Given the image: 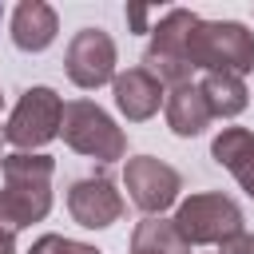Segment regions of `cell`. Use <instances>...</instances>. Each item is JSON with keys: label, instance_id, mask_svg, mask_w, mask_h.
<instances>
[{"label": "cell", "instance_id": "6da1fadb", "mask_svg": "<svg viewBox=\"0 0 254 254\" xmlns=\"http://www.w3.org/2000/svg\"><path fill=\"white\" fill-rule=\"evenodd\" d=\"M0 238H16L24 226L48 218L52 210V175L56 159L44 151H12L0 159Z\"/></svg>", "mask_w": 254, "mask_h": 254}, {"label": "cell", "instance_id": "7a4b0ae2", "mask_svg": "<svg viewBox=\"0 0 254 254\" xmlns=\"http://www.w3.org/2000/svg\"><path fill=\"white\" fill-rule=\"evenodd\" d=\"M187 64L190 71H230L246 75L254 67V32L238 20H194L187 32Z\"/></svg>", "mask_w": 254, "mask_h": 254}, {"label": "cell", "instance_id": "3957f363", "mask_svg": "<svg viewBox=\"0 0 254 254\" xmlns=\"http://www.w3.org/2000/svg\"><path fill=\"white\" fill-rule=\"evenodd\" d=\"M60 135L71 151L99 159V163H115L127 155V135L123 127H115V119L91 103V99H71L64 103V119H60Z\"/></svg>", "mask_w": 254, "mask_h": 254}, {"label": "cell", "instance_id": "277c9868", "mask_svg": "<svg viewBox=\"0 0 254 254\" xmlns=\"http://www.w3.org/2000/svg\"><path fill=\"white\" fill-rule=\"evenodd\" d=\"M171 226L187 246H218L242 230V210L234 198H226L218 190H202V194H190L179 202Z\"/></svg>", "mask_w": 254, "mask_h": 254}, {"label": "cell", "instance_id": "5b68a950", "mask_svg": "<svg viewBox=\"0 0 254 254\" xmlns=\"http://www.w3.org/2000/svg\"><path fill=\"white\" fill-rule=\"evenodd\" d=\"M194 12L190 8H171L155 28H151V44L143 52V71H151L159 83H187L190 75V64H187V32L194 28Z\"/></svg>", "mask_w": 254, "mask_h": 254}, {"label": "cell", "instance_id": "8992f818", "mask_svg": "<svg viewBox=\"0 0 254 254\" xmlns=\"http://www.w3.org/2000/svg\"><path fill=\"white\" fill-rule=\"evenodd\" d=\"M60 119H64V99L52 87L36 83L20 95V103L4 127V143L20 147V151H36L60 135Z\"/></svg>", "mask_w": 254, "mask_h": 254}, {"label": "cell", "instance_id": "52a82bcc", "mask_svg": "<svg viewBox=\"0 0 254 254\" xmlns=\"http://www.w3.org/2000/svg\"><path fill=\"white\" fill-rule=\"evenodd\" d=\"M123 187H127L131 202H135L143 214L155 218V214H163V210L179 198L183 175H179L171 163L155 159V155H135V159H127V167H123Z\"/></svg>", "mask_w": 254, "mask_h": 254}, {"label": "cell", "instance_id": "ba28073f", "mask_svg": "<svg viewBox=\"0 0 254 254\" xmlns=\"http://www.w3.org/2000/svg\"><path fill=\"white\" fill-rule=\"evenodd\" d=\"M67 79L83 91H95L115 79V40L103 28H79L64 56Z\"/></svg>", "mask_w": 254, "mask_h": 254}, {"label": "cell", "instance_id": "9c48e42d", "mask_svg": "<svg viewBox=\"0 0 254 254\" xmlns=\"http://www.w3.org/2000/svg\"><path fill=\"white\" fill-rule=\"evenodd\" d=\"M67 214L83 230H103L123 218V194L107 175H87L67 187Z\"/></svg>", "mask_w": 254, "mask_h": 254}, {"label": "cell", "instance_id": "30bf717a", "mask_svg": "<svg viewBox=\"0 0 254 254\" xmlns=\"http://www.w3.org/2000/svg\"><path fill=\"white\" fill-rule=\"evenodd\" d=\"M111 91H115V107H119V111H123L131 123H143V119H151V115L159 111V103L167 99L163 83H159L151 71H143V67L115 71V79H111Z\"/></svg>", "mask_w": 254, "mask_h": 254}, {"label": "cell", "instance_id": "8fae6325", "mask_svg": "<svg viewBox=\"0 0 254 254\" xmlns=\"http://www.w3.org/2000/svg\"><path fill=\"white\" fill-rule=\"evenodd\" d=\"M56 32H60V16H56L52 4H44V0H20L16 4V12H12V44L20 52L52 48Z\"/></svg>", "mask_w": 254, "mask_h": 254}, {"label": "cell", "instance_id": "7c38bea8", "mask_svg": "<svg viewBox=\"0 0 254 254\" xmlns=\"http://www.w3.org/2000/svg\"><path fill=\"white\" fill-rule=\"evenodd\" d=\"M210 155H214V163H222V167L238 179V187L254 198V131H246V127H222V131L214 135V143H210Z\"/></svg>", "mask_w": 254, "mask_h": 254}, {"label": "cell", "instance_id": "4fadbf2b", "mask_svg": "<svg viewBox=\"0 0 254 254\" xmlns=\"http://www.w3.org/2000/svg\"><path fill=\"white\" fill-rule=\"evenodd\" d=\"M206 123H210V107H206L198 83L171 87V95H167V127L175 135H183V139H194V135L206 131Z\"/></svg>", "mask_w": 254, "mask_h": 254}, {"label": "cell", "instance_id": "5bb4252c", "mask_svg": "<svg viewBox=\"0 0 254 254\" xmlns=\"http://www.w3.org/2000/svg\"><path fill=\"white\" fill-rule=\"evenodd\" d=\"M198 91H202V99L210 107V119L214 115L218 119H234L250 103V91H246L242 75H230V71H206L202 83H198Z\"/></svg>", "mask_w": 254, "mask_h": 254}, {"label": "cell", "instance_id": "9a60e30c", "mask_svg": "<svg viewBox=\"0 0 254 254\" xmlns=\"http://www.w3.org/2000/svg\"><path fill=\"white\" fill-rule=\"evenodd\" d=\"M127 254H190V246L175 234V226L167 218H143L131 234V250Z\"/></svg>", "mask_w": 254, "mask_h": 254}, {"label": "cell", "instance_id": "2e32d148", "mask_svg": "<svg viewBox=\"0 0 254 254\" xmlns=\"http://www.w3.org/2000/svg\"><path fill=\"white\" fill-rule=\"evenodd\" d=\"M28 254H103V250H95L87 242H75V238H64V234H40Z\"/></svg>", "mask_w": 254, "mask_h": 254}, {"label": "cell", "instance_id": "e0dca14e", "mask_svg": "<svg viewBox=\"0 0 254 254\" xmlns=\"http://www.w3.org/2000/svg\"><path fill=\"white\" fill-rule=\"evenodd\" d=\"M218 254H254V234H246V230L230 234L226 242H218Z\"/></svg>", "mask_w": 254, "mask_h": 254}, {"label": "cell", "instance_id": "ac0fdd59", "mask_svg": "<svg viewBox=\"0 0 254 254\" xmlns=\"http://www.w3.org/2000/svg\"><path fill=\"white\" fill-rule=\"evenodd\" d=\"M147 20H151L147 8H127V24H131L135 32H147Z\"/></svg>", "mask_w": 254, "mask_h": 254}, {"label": "cell", "instance_id": "d6986e66", "mask_svg": "<svg viewBox=\"0 0 254 254\" xmlns=\"http://www.w3.org/2000/svg\"><path fill=\"white\" fill-rule=\"evenodd\" d=\"M0 254H16V246H12V238H0Z\"/></svg>", "mask_w": 254, "mask_h": 254}, {"label": "cell", "instance_id": "ffe728a7", "mask_svg": "<svg viewBox=\"0 0 254 254\" xmlns=\"http://www.w3.org/2000/svg\"><path fill=\"white\" fill-rule=\"evenodd\" d=\"M0 147H4V131H0Z\"/></svg>", "mask_w": 254, "mask_h": 254}, {"label": "cell", "instance_id": "44dd1931", "mask_svg": "<svg viewBox=\"0 0 254 254\" xmlns=\"http://www.w3.org/2000/svg\"><path fill=\"white\" fill-rule=\"evenodd\" d=\"M0 107H4V91H0Z\"/></svg>", "mask_w": 254, "mask_h": 254}, {"label": "cell", "instance_id": "7402d4cb", "mask_svg": "<svg viewBox=\"0 0 254 254\" xmlns=\"http://www.w3.org/2000/svg\"><path fill=\"white\" fill-rule=\"evenodd\" d=\"M0 16H4V8H0Z\"/></svg>", "mask_w": 254, "mask_h": 254}]
</instances>
